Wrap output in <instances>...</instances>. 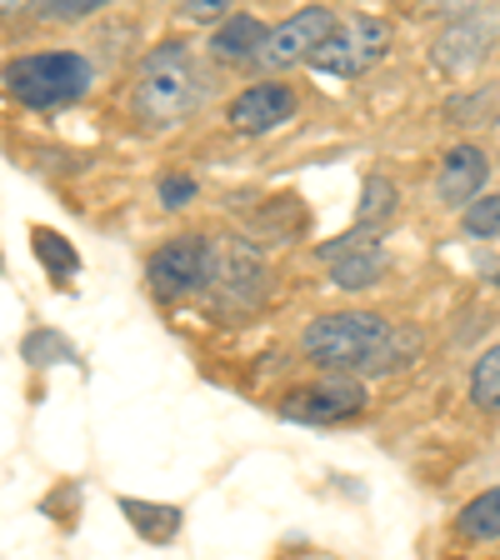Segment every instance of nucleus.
<instances>
[{"label":"nucleus","instance_id":"17","mask_svg":"<svg viewBox=\"0 0 500 560\" xmlns=\"http://www.w3.org/2000/svg\"><path fill=\"white\" fill-rule=\"evenodd\" d=\"M396 206H400V190L385 180V175H371L361 186V225L365 231H381L391 215H396Z\"/></svg>","mask_w":500,"mask_h":560},{"label":"nucleus","instance_id":"3","mask_svg":"<svg viewBox=\"0 0 500 560\" xmlns=\"http://www.w3.org/2000/svg\"><path fill=\"white\" fill-rule=\"evenodd\" d=\"M0 85L31 110H56L91 91V60L81 50H31L0 70Z\"/></svg>","mask_w":500,"mask_h":560},{"label":"nucleus","instance_id":"13","mask_svg":"<svg viewBox=\"0 0 500 560\" xmlns=\"http://www.w3.org/2000/svg\"><path fill=\"white\" fill-rule=\"evenodd\" d=\"M31 250H35V260L50 270L56 280H70L75 270H81V250L66 241L60 231H50V225H35L31 231Z\"/></svg>","mask_w":500,"mask_h":560},{"label":"nucleus","instance_id":"5","mask_svg":"<svg viewBox=\"0 0 500 560\" xmlns=\"http://www.w3.org/2000/svg\"><path fill=\"white\" fill-rule=\"evenodd\" d=\"M276 410L286 420H301V425H340V420L365 410V385L356 381V375H326V381L280 396Z\"/></svg>","mask_w":500,"mask_h":560},{"label":"nucleus","instance_id":"12","mask_svg":"<svg viewBox=\"0 0 500 560\" xmlns=\"http://www.w3.org/2000/svg\"><path fill=\"white\" fill-rule=\"evenodd\" d=\"M120 515H126L130 525H136L140 540H151V546H171L175 536H181V521L186 515L175 511V505H155V501H136V495H120Z\"/></svg>","mask_w":500,"mask_h":560},{"label":"nucleus","instance_id":"9","mask_svg":"<svg viewBox=\"0 0 500 560\" xmlns=\"http://www.w3.org/2000/svg\"><path fill=\"white\" fill-rule=\"evenodd\" d=\"M490 180V161L480 145H451L441 161V180H435V190H441L445 206H476L480 190H486Z\"/></svg>","mask_w":500,"mask_h":560},{"label":"nucleus","instance_id":"18","mask_svg":"<svg viewBox=\"0 0 500 560\" xmlns=\"http://www.w3.org/2000/svg\"><path fill=\"white\" fill-rule=\"evenodd\" d=\"M470 400L480 410H490V416H500V340L470 365Z\"/></svg>","mask_w":500,"mask_h":560},{"label":"nucleus","instance_id":"21","mask_svg":"<svg viewBox=\"0 0 500 560\" xmlns=\"http://www.w3.org/2000/svg\"><path fill=\"white\" fill-rule=\"evenodd\" d=\"M105 0H40L35 5V15H46V21H85V15H95Z\"/></svg>","mask_w":500,"mask_h":560},{"label":"nucleus","instance_id":"10","mask_svg":"<svg viewBox=\"0 0 500 560\" xmlns=\"http://www.w3.org/2000/svg\"><path fill=\"white\" fill-rule=\"evenodd\" d=\"M270 40V25L260 15H225V25L210 35V56L216 60H260Z\"/></svg>","mask_w":500,"mask_h":560},{"label":"nucleus","instance_id":"4","mask_svg":"<svg viewBox=\"0 0 500 560\" xmlns=\"http://www.w3.org/2000/svg\"><path fill=\"white\" fill-rule=\"evenodd\" d=\"M385 46H391V25L381 15H350L346 25H336V35L326 46L311 56V66L326 70V75H361V70H371L385 56Z\"/></svg>","mask_w":500,"mask_h":560},{"label":"nucleus","instance_id":"16","mask_svg":"<svg viewBox=\"0 0 500 560\" xmlns=\"http://www.w3.org/2000/svg\"><path fill=\"white\" fill-rule=\"evenodd\" d=\"M21 355H25V365H75V361H81V355H75V346H70L60 330H50V326L31 330V336L21 340Z\"/></svg>","mask_w":500,"mask_h":560},{"label":"nucleus","instance_id":"6","mask_svg":"<svg viewBox=\"0 0 500 560\" xmlns=\"http://www.w3.org/2000/svg\"><path fill=\"white\" fill-rule=\"evenodd\" d=\"M146 276H151L155 295L200 291V285H210V276H216V250H210V241H200V235H175V241H165L151 256Z\"/></svg>","mask_w":500,"mask_h":560},{"label":"nucleus","instance_id":"25","mask_svg":"<svg viewBox=\"0 0 500 560\" xmlns=\"http://www.w3.org/2000/svg\"><path fill=\"white\" fill-rule=\"evenodd\" d=\"M496 285H500V270H496Z\"/></svg>","mask_w":500,"mask_h":560},{"label":"nucleus","instance_id":"8","mask_svg":"<svg viewBox=\"0 0 500 560\" xmlns=\"http://www.w3.org/2000/svg\"><path fill=\"white\" fill-rule=\"evenodd\" d=\"M291 116H295V91L286 81L245 85L231 101V110H225L235 136H266V130H276L280 120H291Z\"/></svg>","mask_w":500,"mask_h":560},{"label":"nucleus","instance_id":"11","mask_svg":"<svg viewBox=\"0 0 500 560\" xmlns=\"http://www.w3.org/2000/svg\"><path fill=\"white\" fill-rule=\"evenodd\" d=\"M496 35H500V15H466V21H455L451 31L435 40V60L455 56V46H466V50H461V66H470V60L486 56ZM461 66H455V70H461Z\"/></svg>","mask_w":500,"mask_h":560},{"label":"nucleus","instance_id":"14","mask_svg":"<svg viewBox=\"0 0 500 560\" xmlns=\"http://www.w3.org/2000/svg\"><path fill=\"white\" fill-rule=\"evenodd\" d=\"M381 276H385L381 245H371V250H356V256H346V260H336V266H330L336 291H371Z\"/></svg>","mask_w":500,"mask_h":560},{"label":"nucleus","instance_id":"24","mask_svg":"<svg viewBox=\"0 0 500 560\" xmlns=\"http://www.w3.org/2000/svg\"><path fill=\"white\" fill-rule=\"evenodd\" d=\"M0 270H5V256H0Z\"/></svg>","mask_w":500,"mask_h":560},{"label":"nucleus","instance_id":"1","mask_svg":"<svg viewBox=\"0 0 500 560\" xmlns=\"http://www.w3.org/2000/svg\"><path fill=\"white\" fill-rule=\"evenodd\" d=\"M301 350L305 361L321 365V371L361 381V375H381L406 365L420 350V336L410 330L400 340V330L375 311H330V315H315L311 326L301 330Z\"/></svg>","mask_w":500,"mask_h":560},{"label":"nucleus","instance_id":"20","mask_svg":"<svg viewBox=\"0 0 500 560\" xmlns=\"http://www.w3.org/2000/svg\"><path fill=\"white\" fill-rule=\"evenodd\" d=\"M375 235H381V231H365V225H356L350 235H336V241L321 245V260H330V266H336V260L356 256V250H371V245H381Z\"/></svg>","mask_w":500,"mask_h":560},{"label":"nucleus","instance_id":"2","mask_svg":"<svg viewBox=\"0 0 500 560\" xmlns=\"http://www.w3.org/2000/svg\"><path fill=\"white\" fill-rule=\"evenodd\" d=\"M206 95H210V75L200 70L196 50L186 40H165V46H155L140 60L130 105H136V120L146 130H171L196 116Z\"/></svg>","mask_w":500,"mask_h":560},{"label":"nucleus","instance_id":"22","mask_svg":"<svg viewBox=\"0 0 500 560\" xmlns=\"http://www.w3.org/2000/svg\"><path fill=\"white\" fill-rule=\"evenodd\" d=\"M190 200H196V180H190V175H161V206L181 210V206H190Z\"/></svg>","mask_w":500,"mask_h":560},{"label":"nucleus","instance_id":"23","mask_svg":"<svg viewBox=\"0 0 500 560\" xmlns=\"http://www.w3.org/2000/svg\"><path fill=\"white\" fill-rule=\"evenodd\" d=\"M225 5H231V0H186L181 11H186L190 21H221V15H225Z\"/></svg>","mask_w":500,"mask_h":560},{"label":"nucleus","instance_id":"19","mask_svg":"<svg viewBox=\"0 0 500 560\" xmlns=\"http://www.w3.org/2000/svg\"><path fill=\"white\" fill-rule=\"evenodd\" d=\"M461 225H466V235H476V241H490V235H500V196H480L476 206H466Z\"/></svg>","mask_w":500,"mask_h":560},{"label":"nucleus","instance_id":"15","mask_svg":"<svg viewBox=\"0 0 500 560\" xmlns=\"http://www.w3.org/2000/svg\"><path fill=\"white\" fill-rule=\"evenodd\" d=\"M455 525H461L470 540H500V486L496 490H480L470 505H461Z\"/></svg>","mask_w":500,"mask_h":560},{"label":"nucleus","instance_id":"7","mask_svg":"<svg viewBox=\"0 0 500 560\" xmlns=\"http://www.w3.org/2000/svg\"><path fill=\"white\" fill-rule=\"evenodd\" d=\"M330 35H336V15L326 11V5H305V11H295L291 21H280L276 31H270L266 50H260V66L266 70H286V66H311V56L321 46H326Z\"/></svg>","mask_w":500,"mask_h":560}]
</instances>
